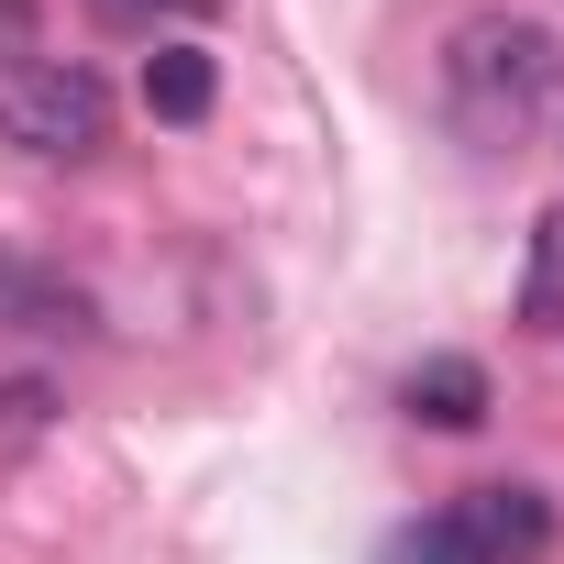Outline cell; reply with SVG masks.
Returning <instances> with one entry per match:
<instances>
[{"label":"cell","mask_w":564,"mask_h":564,"mask_svg":"<svg viewBox=\"0 0 564 564\" xmlns=\"http://www.w3.org/2000/svg\"><path fill=\"white\" fill-rule=\"evenodd\" d=\"M377 564H476V553H465V531H454V520H410Z\"/></svg>","instance_id":"8"},{"label":"cell","mask_w":564,"mask_h":564,"mask_svg":"<svg viewBox=\"0 0 564 564\" xmlns=\"http://www.w3.org/2000/svg\"><path fill=\"white\" fill-rule=\"evenodd\" d=\"M399 399H410V421H432V432H476V421H487V366H476V355H421Z\"/></svg>","instance_id":"4"},{"label":"cell","mask_w":564,"mask_h":564,"mask_svg":"<svg viewBox=\"0 0 564 564\" xmlns=\"http://www.w3.org/2000/svg\"><path fill=\"white\" fill-rule=\"evenodd\" d=\"M210 100H221V67L199 45H155L144 56V111L155 122H210Z\"/></svg>","instance_id":"5"},{"label":"cell","mask_w":564,"mask_h":564,"mask_svg":"<svg viewBox=\"0 0 564 564\" xmlns=\"http://www.w3.org/2000/svg\"><path fill=\"white\" fill-rule=\"evenodd\" d=\"M520 322L531 333H564V199L531 221V265H520Z\"/></svg>","instance_id":"6"},{"label":"cell","mask_w":564,"mask_h":564,"mask_svg":"<svg viewBox=\"0 0 564 564\" xmlns=\"http://www.w3.org/2000/svg\"><path fill=\"white\" fill-rule=\"evenodd\" d=\"M443 520L465 531V553H476V564H531V553L553 542V498H542V487H520V476L465 487V509H443Z\"/></svg>","instance_id":"3"},{"label":"cell","mask_w":564,"mask_h":564,"mask_svg":"<svg viewBox=\"0 0 564 564\" xmlns=\"http://www.w3.org/2000/svg\"><path fill=\"white\" fill-rule=\"evenodd\" d=\"M0 311H34V333H89V300L45 289V276H0Z\"/></svg>","instance_id":"7"},{"label":"cell","mask_w":564,"mask_h":564,"mask_svg":"<svg viewBox=\"0 0 564 564\" xmlns=\"http://www.w3.org/2000/svg\"><path fill=\"white\" fill-rule=\"evenodd\" d=\"M100 12H210V0H100Z\"/></svg>","instance_id":"9"},{"label":"cell","mask_w":564,"mask_h":564,"mask_svg":"<svg viewBox=\"0 0 564 564\" xmlns=\"http://www.w3.org/2000/svg\"><path fill=\"white\" fill-rule=\"evenodd\" d=\"M0 133H12L23 155H100L111 144V89L78 56L0 45Z\"/></svg>","instance_id":"2"},{"label":"cell","mask_w":564,"mask_h":564,"mask_svg":"<svg viewBox=\"0 0 564 564\" xmlns=\"http://www.w3.org/2000/svg\"><path fill=\"white\" fill-rule=\"evenodd\" d=\"M443 89H454V111H465L476 133H520L531 100L553 89V34H542V23H509V12H476V23H454V45H443Z\"/></svg>","instance_id":"1"}]
</instances>
